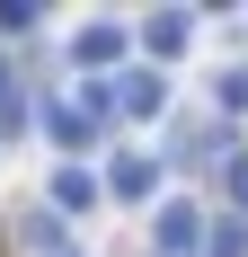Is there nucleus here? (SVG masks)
I'll return each mask as SVG.
<instances>
[{
	"label": "nucleus",
	"mask_w": 248,
	"mask_h": 257,
	"mask_svg": "<svg viewBox=\"0 0 248 257\" xmlns=\"http://www.w3.org/2000/svg\"><path fill=\"white\" fill-rule=\"evenodd\" d=\"M142 45H151V62H177V53L195 45V18H186V9H151V18H142Z\"/></svg>",
	"instance_id": "obj_1"
},
{
	"label": "nucleus",
	"mask_w": 248,
	"mask_h": 257,
	"mask_svg": "<svg viewBox=\"0 0 248 257\" xmlns=\"http://www.w3.org/2000/svg\"><path fill=\"white\" fill-rule=\"evenodd\" d=\"M151 239H160V257H195V239H204V213H195V204H160Z\"/></svg>",
	"instance_id": "obj_2"
},
{
	"label": "nucleus",
	"mask_w": 248,
	"mask_h": 257,
	"mask_svg": "<svg viewBox=\"0 0 248 257\" xmlns=\"http://www.w3.org/2000/svg\"><path fill=\"white\" fill-rule=\"evenodd\" d=\"M160 98H169V89H160V71H124V80H115V115H133V124H151V115H160Z\"/></svg>",
	"instance_id": "obj_3"
},
{
	"label": "nucleus",
	"mask_w": 248,
	"mask_h": 257,
	"mask_svg": "<svg viewBox=\"0 0 248 257\" xmlns=\"http://www.w3.org/2000/svg\"><path fill=\"white\" fill-rule=\"evenodd\" d=\"M106 178H115V195H124V204H151V195H160V160H142V151H124L115 169H106Z\"/></svg>",
	"instance_id": "obj_4"
},
{
	"label": "nucleus",
	"mask_w": 248,
	"mask_h": 257,
	"mask_svg": "<svg viewBox=\"0 0 248 257\" xmlns=\"http://www.w3.org/2000/svg\"><path fill=\"white\" fill-rule=\"evenodd\" d=\"M115 53H124V27H115V18H89V27H80V45H71V62L98 71V62H115Z\"/></svg>",
	"instance_id": "obj_5"
},
{
	"label": "nucleus",
	"mask_w": 248,
	"mask_h": 257,
	"mask_svg": "<svg viewBox=\"0 0 248 257\" xmlns=\"http://www.w3.org/2000/svg\"><path fill=\"white\" fill-rule=\"evenodd\" d=\"M53 204H62V213H89V204H98L89 169H53Z\"/></svg>",
	"instance_id": "obj_6"
},
{
	"label": "nucleus",
	"mask_w": 248,
	"mask_h": 257,
	"mask_svg": "<svg viewBox=\"0 0 248 257\" xmlns=\"http://www.w3.org/2000/svg\"><path fill=\"white\" fill-rule=\"evenodd\" d=\"M213 98H222V115H248V62H230V71L213 80Z\"/></svg>",
	"instance_id": "obj_7"
},
{
	"label": "nucleus",
	"mask_w": 248,
	"mask_h": 257,
	"mask_svg": "<svg viewBox=\"0 0 248 257\" xmlns=\"http://www.w3.org/2000/svg\"><path fill=\"white\" fill-rule=\"evenodd\" d=\"M204 257H248V222H213V239H204Z\"/></svg>",
	"instance_id": "obj_8"
},
{
	"label": "nucleus",
	"mask_w": 248,
	"mask_h": 257,
	"mask_svg": "<svg viewBox=\"0 0 248 257\" xmlns=\"http://www.w3.org/2000/svg\"><path fill=\"white\" fill-rule=\"evenodd\" d=\"M45 133H53V142H89V115H80V106H53Z\"/></svg>",
	"instance_id": "obj_9"
},
{
	"label": "nucleus",
	"mask_w": 248,
	"mask_h": 257,
	"mask_svg": "<svg viewBox=\"0 0 248 257\" xmlns=\"http://www.w3.org/2000/svg\"><path fill=\"white\" fill-rule=\"evenodd\" d=\"M230 204H248V160H230Z\"/></svg>",
	"instance_id": "obj_10"
},
{
	"label": "nucleus",
	"mask_w": 248,
	"mask_h": 257,
	"mask_svg": "<svg viewBox=\"0 0 248 257\" xmlns=\"http://www.w3.org/2000/svg\"><path fill=\"white\" fill-rule=\"evenodd\" d=\"M9 106H18V80H9V62H0V115H9Z\"/></svg>",
	"instance_id": "obj_11"
}]
</instances>
